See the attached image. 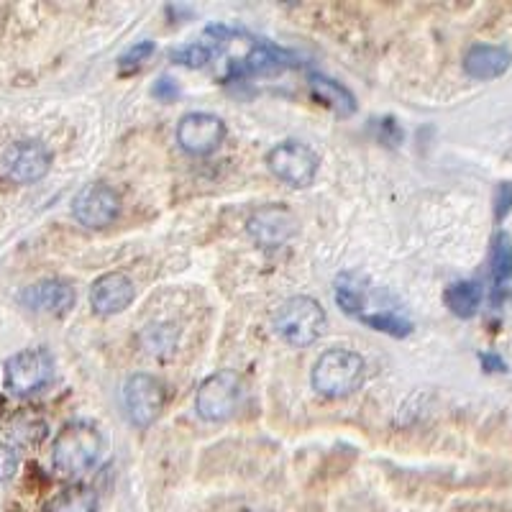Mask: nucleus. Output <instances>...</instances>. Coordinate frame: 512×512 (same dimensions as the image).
<instances>
[{
	"mask_svg": "<svg viewBox=\"0 0 512 512\" xmlns=\"http://www.w3.org/2000/svg\"><path fill=\"white\" fill-rule=\"evenodd\" d=\"M136 285L121 272H108L93 282L90 287V305L98 315L123 313L134 303Z\"/></svg>",
	"mask_w": 512,
	"mask_h": 512,
	"instance_id": "nucleus-15",
	"label": "nucleus"
},
{
	"mask_svg": "<svg viewBox=\"0 0 512 512\" xmlns=\"http://www.w3.org/2000/svg\"><path fill=\"white\" fill-rule=\"evenodd\" d=\"M367 364L356 351L331 349L315 361L313 387L326 397H346L356 392L364 382Z\"/></svg>",
	"mask_w": 512,
	"mask_h": 512,
	"instance_id": "nucleus-4",
	"label": "nucleus"
},
{
	"mask_svg": "<svg viewBox=\"0 0 512 512\" xmlns=\"http://www.w3.org/2000/svg\"><path fill=\"white\" fill-rule=\"evenodd\" d=\"M336 303L351 318L361 320L364 326L374 328L387 336L405 338L413 333V323L395 308H372L377 305L372 287L359 274H341L336 282Z\"/></svg>",
	"mask_w": 512,
	"mask_h": 512,
	"instance_id": "nucleus-1",
	"label": "nucleus"
},
{
	"mask_svg": "<svg viewBox=\"0 0 512 512\" xmlns=\"http://www.w3.org/2000/svg\"><path fill=\"white\" fill-rule=\"evenodd\" d=\"M489 274L495 282V303H500L502 290L507 282L512 280V239L510 233L500 231L492 239V249H489Z\"/></svg>",
	"mask_w": 512,
	"mask_h": 512,
	"instance_id": "nucleus-18",
	"label": "nucleus"
},
{
	"mask_svg": "<svg viewBox=\"0 0 512 512\" xmlns=\"http://www.w3.org/2000/svg\"><path fill=\"white\" fill-rule=\"evenodd\" d=\"M226 139V123L213 113H187L177 123V144L192 157H208Z\"/></svg>",
	"mask_w": 512,
	"mask_h": 512,
	"instance_id": "nucleus-12",
	"label": "nucleus"
},
{
	"mask_svg": "<svg viewBox=\"0 0 512 512\" xmlns=\"http://www.w3.org/2000/svg\"><path fill=\"white\" fill-rule=\"evenodd\" d=\"M308 85L310 93H313L315 100L331 108L336 116L349 118L356 113V98L349 88H344L341 82L331 80V77L320 75V72H310L308 75Z\"/></svg>",
	"mask_w": 512,
	"mask_h": 512,
	"instance_id": "nucleus-17",
	"label": "nucleus"
},
{
	"mask_svg": "<svg viewBox=\"0 0 512 512\" xmlns=\"http://www.w3.org/2000/svg\"><path fill=\"white\" fill-rule=\"evenodd\" d=\"M210 57H213V49L208 47V44H185V47L175 49L172 52V59H175L177 64H182V67H205V64L210 62Z\"/></svg>",
	"mask_w": 512,
	"mask_h": 512,
	"instance_id": "nucleus-22",
	"label": "nucleus"
},
{
	"mask_svg": "<svg viewBox=\"0 0 512 512\" xmlns=\"http://www.w3.org/2000/svg\"><path fill=\"white\" fill-rule=\"evenodd\" d=\"M123 405L131 423L139 428H149L159 418L164 408V387L152 374H131L123 387Z\"/></svg>",
	"mask_w": 512,
	"mask_h": 512,
	"instance_id": "nucleus-10",
	"label": "nucleus"
},
{
	"mask_svg": "<svg viewBox=\"0 0 512 512\" xmlns=\"http://www.w3.org/2000/svg\"><path fill=\"white\" fill-rule=\"evenodd\" d=\"M154 98L162 100V103H172V100L180 95V90H177V82H172L169 77H162V80H157V85L152 88Z\"/></svg>",
	"mask_w": 512,
	"mask_h": 512,
	"instance_id": "nucleus-27",
	"label": "nucleus"
},
{
	"mask_svg": "<svg viewBox=\"0 0 512 512\" xmlns=\"http://www.w3.org/2000/svg\"><path fill=\"white\" fill-rule=\"evenodd\" d=\"M510 213H512V182H502V185L497 187V195H495V218L502 223Z\"/></svg>",
	"mask_w": 512,
	"mask_h": 512,
	"instance_id": "nucleus-26",
	"label": "nucleus"
},
{
	"mask_svg": "<svg viewBox=\"0 0 512 512\" xmlns=\"http://www.w3.org/2000/svg\"><path fill=\"white\" fill-rule=\"evenodd\" d=\"M246 231L254 244L264 246V249H280L297 233V218L285 205H267L249 218Z\"/></svg>",
	"mask_w": 512,
	"mask_h": 512,
	"instance_id": "nucleus-13",
	"label": "nucleus"
},
{
	"mask_svg": "<svg viewBox=\"0 0 512 512\" xmlns=\"http://www.w3.org/2000/svg\"><path fill=\"white\" fill-rule=\"evenodd\" d=\"M482 297H484L482 285L472 280L454 282V285L443 292V300H446L448 310H451L456 318H474L479 305H482Z\"/></svg>",
	"mask_w": 512,
	"mask_h": 512,
	"instance_id": "nucleus-19",
	"label": "nucleus"
},
{
	"mask_svg": "<svg viewBox=\"0 0 512 512\" xmlns=\"http://www.w3.org/2000/svg\"><path fill=\"white\" fill-rule=\"evenodd\" d=\"M510 62L512 57L505 47H497V44H474L464 57V70L474 80H495V77L505 75Z\"/></svg>",
	"mask_w": 512,
	"mask_h": 512,
	"instance_id": "nucleus-16",
	"label": "nucleus"
},
{
	"mask_svg": "<svg viewBox=\"0 0 512 512\" xmlns=\"http://www.w3.org/2000/svg\"><path fill=\"white\" fill-rule=\"evenodd\" d=\"M328 326V315L323 310V305L313 297H290L285 303L277 308L272 318V328L274 333L285 341V344L297 346V349H303V346L315 344L323 331Z\"/></svg>",
	"mask_w": 512,
	"mask_h": 512,
	"instance_id": "nucleus-3",
	"label": "nucleus"
},
{
	"mask_svg": "<svg viewBox=\"0 0 512 512\" xmlns=\"http://www.w3.org/2000/svg\"><path fill=\"white\" fill-rule=\"evenodd\" d=\"M118 210H121V198L105 182H93V185L82 187L77 192L75 203H72V216L85 228L111 226L118 218Z\"/></svg>",
	"mask_w": 512,
	"mask_h": 512,
	"instance_id": "nucleus-11",
	"label": "nucleus"
},
{
	"mask_svg": "<svg viewBox=\"0 0 512 512\" xmlns=\"http://www.w3.org/2000/svg\"><path fill=\"white\" fill-rule=\"evenodd\" d=\"M47 512H98V497L88 487H70L49 502Z\"/></svg>",
	"mask_w": 512,
	"mask_h": 512,
	"instance_id": "nucleus-20",
	"label": "nucleus"
},
{
	"mask_svg": "<svg viewBox=\"0 0 512 512\" xmlns=\"http://www.w3.org/2000/svg\"><path fill=\"white\" fill-rule=\"evenodd\" d=\"M103 448L105 441L98 425L90 420H75V423L64 425L59 436L54 438L52 464L59 477H82L98 466Z\"/></svg>",
	"mask_w": 512,
	"mask_h": 512,
	"instance_id": "nucleus-2",
	"label": "nucleus"
},
{
	"mask_svg": "<svg viewBox=\"0 0 512 512\" xmlns=\"http://www.w3.org/2000/svg\"><path fill=\"white\" fill-rule=\"evenodd\" d=\"M152 54H154L152 41H139L136 47H131L126 54H123L121 62H118V72H121V75H131V72L139 70L141 64L152 57Z\"/></svg>",
	"mask_w": 512,
	"mask_h": 512,
	"instance_id": "nucleus-24",
	"label": "nucleus"
},
{
	"mask_svg": "<svg viewBox=\"0 0 512 512\" xmlns=\"http://www.w3.org/2000/svg\"><path fill=\"white\" fill-rule=\"evenodd\" d=\"M8 436L18 446H36L41 438L47 436V425L41 423L39 418H31V415H18V418H13L11 428H8Z\"/></svg>",
	"mask_w": 512,
	"mask_h": 512,
	"instance_id": "nucleus-21",
	"label": "nucleus"
},
{
	"mask_svg": "<svg viewBox=\"0 0 512 512\" xmlns=\"http://www.w3.org/2000/svg\"><path fill=\"white\" fill-rule=\"evenodd\" d=\"M75 287L64 280H41L21 290L18 303L29 308L31 313L41 315H67L75 308Z\"/></svg>",
	"mask_w": 512,
	"mask_h": 512,
	"instance_id": "nucleus-14",
	"label": "nucleus"
},
{
	"mask_svg": "<svg viewBox=\"0 0 512 512\" xmlns=\"http://www.w3.org/2000/svg\"><path fill=\"white\" fill-rule=\"evenodd\" d=\"M479 361H482V367L487 369V372H507L505 359L497 354H492V351H487V354L479 356Z\"/></svg>",
	"mask_w": 512,
	"mask_h": 512,
	"instance_id": "nucleus-28",
	"label": "nucleus"
},
{
	"mask_svg": "<svg viewBox=\"0 0 512 512\" xmlns=\"http://www.w3.org/2000/svg\"><path fill=\"white\" fill-rule=\"evenodd\" d=\"M318 164L315 152L303 141H282L267 154L269 172L290 187L313 185Z\"/></svg>",
	"mask_w": 512,
	"mask_h": 512,
	"instance_id": "nucleus-8",
	"label": "nucleus"
},
{
	"mask_svg": "<svg viewBox=\"0 0 512 512\" xmlns=\"http://www.w3.org/2000/svg\"><path fill=\"white\" fill-rule=\"evenodd\" d=\"M244 400V379L231 369H223V372L210 374L200 384L198 395H195V408H198L200 418L208 423H226L239 413Z\"/></svg>",
	"mask_w": 512,
	"mask_h": 512,
	"instance_id": "nucleus-5",
	"label": "nucleus"
},
{
	"mask_svg": "<svg viewBox=\"0 0 512 512\" xmlns=\"http://www.w3.org/2000/svg\"><path fill=\"white\" fill-rule=\"evenodd\" d=\"M292 67H300V59L297 54L287 52V49L277 47L272 41H254V47L244 54L241 59L231 62V70H228L226 80H249V77H267L277 75V72L292 70Z\"/></svg>",
	"mask_w": 512,
	"mask_h": 512,
	"instance_id": "nucleus-9",
	"label": "nucleus"
},
{
	"mask_svg": "<svg viewBox=\"0 0 512 512\" xmlns=\"http://www.w3.org/2000/svg\"><path fill=\"white\" fill-rule=\"evenodd\" d=\"M18 472V454L13 446L0 443V482H8Z\"/></svg>",
	"mask_w": 512,
	"mask_h": 512,
	"instance_id": "nucleus-25",
	"label": "nucleus"
},
{
	"mask_svg": "<svg viewBox=\"0 0 512 512\" xmlns=\"http://www.w3.org/2000/svg\"><path fill=\"white\" fill-rule=\"evenodd\" d=\"M369 131H372L374 139L384 146H397L402 141V128L392 116L374 118V121H369Z\"/></svg>",
	"mask_w": 512,
	"mask_h": 512,
	"instance_id": "nucleus-23",
	"label": "nucleus"
},
{
	"mask_svg": "<svg viewBox=\"0 0 512 512\" xmlns=\"http://www.w3.org/2000/svg\"><path fill=\"white\" fill-rule=\"evenodd\" d=\"M52 169V152L41 141H16L0 154V180L11 185H34Z\"/></svg>",
	"mask_w": 512,
	"mask_h": 512,
	"instance_id": "nucleus-7",
	"label": "nucleus"
},
{
	"mask_svg": "<svg viewBox=\"0 0 512 512\" xmlns=\"http://www.w3.org/2000/svg\"><path fill=\"white\" fill-rule=\"evenodd\" d=\"M54 377V359L47 349H24L13 354L3 367L6 390L16 397H29L44 390Z\"/></svg>",
	"mask_w": 512,
	"mask_h": 512,
	"instance_id": "nucleus-6",
	"label": "nucleus"
}]
</instances>
